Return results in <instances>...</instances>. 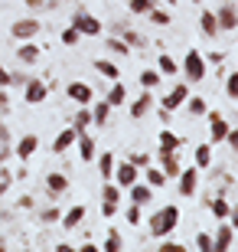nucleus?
<instances>
[{
    "mask_svg": "<svg viewBox=\"0 0 238 252\" xmlns=\"http://www.w3.org/2000/svg\"><path fill=\"white\" fill-rule=\"evenodd\" d=\"M176 223H180V206L166 203L163 210H157V213L150 216V236H154V239H163V236H170L176 229Z\"/></svg>",
    "mask_w": 238,
    "mask_h": 252,
    "instance_id": "1",
    "label": "nucleus"
},
{
    "mask_svg": "<svg viewBox=\"0 0 238 252\" xmlns=\"http://www.w3.org/2000/svg\"><path fill=\"white\" fill-rule=\"evenodd\" d=\"M183 72L189 75V82H192V85L206 79V56H202L199 49H189V53H186V59H183Z\"/></svg>",
    "mask_w": 238,
    "mask_h": 252,
    "instance_id": "2",
    "label": "nucleus"
},
{
    "mask_svg": "<svg viewBox=\"0 0 238 252\" xmlns=\"http://www.w3.org/2000/svg\"><path fill=\"white\" fill-rule=\"evenodd\" d=\"M72 27L82 33V36H101V20H95L92 13H85V10H79L72 17Z\"/></svg>",
    "mask_w": 238,
    "mask_h": 252,
    "instance_id": "3",
    "label": "nucleus"
},
{
    "mask_svg": "<svg viewBox=\"0 0 238 252\" xmlns=\"http://www.w3.org/2000/svg\"><path fill=\"white\" fill-rule=\"evenodd\" d=\"M101 200H105V203H101V213L111 220V216L118 213V206H121V187L108 180V184H105V190H101Z\"/></svg>",
    "mask_w": 238,
    "mask_h": 252,
    "instance_id": "4",
    "label": "nucleus"
},
{
    "mask_svg": "<svg viewBox=\"0 0 238 252\" xmlns=\"http://www.w3.org/2000/svg\"><path fill=\"white\" fill-rule=\"evenodd\" d=\"M229 249H235V226L225 223L219 226V233L212 239V252H229Z\"/></svg>",
    "mask_w": 238,
    "mask_h": 252,
    "instance_id": "5",
    "label": "nucleus"
},
{
    "mask_svg": "<svg viewBox=\"0 0 238 252\" xmlns=\"http://www.w3.org/2000/svg\"><path fill=\"white\" fill-rule=\"evenodd\" d=\"M111 174H114V184H118V187H131L134 180H140L137 167H134L131 160H124V164H114V170H111Z\"/></svg>",
    "mask_w": 238,
    "mask_h": 252,
    "instance_id": "6",
    "label": "nucleus"
},
{
    "mask_svg": "<svg viewBox=\"0 0 238 252\" xmlns=\"http://www.w3.org/2000/svg\"><path fill=\"white\" fill-rule=\"evenodd\" d=\"M65 95H69L75 105H92V102H95V98H92L95 92H92V85H88V82H69Z\"/></svg>",
    "mask_w": 238,
    "mask_h": 252,
    "instance_id": "7",
    "label": "nucleus"
},
{
    "mask_svg": "<svg viewBox=\"0 0 238 252\" xmlns=\"http://www.w3.org/2000/svg\"><path fill=\"white\" fill-rule=\"evenodd\" d=\"M180 177V196H192L196 187H199V167H186L176 174Z\"/></svg>",
    "mask_w": 238,
    "mask_h": 252,
    "instance_id": "8",
    "label": "nucleus"
},
{
    "mask_svg": "<svg viewBox=\"0 0 238 252\" xmlns=\"http://www.w3.org/2000/svg\"><path fill=\"white\" fill-rule=\"evenodd\" d=\"M206 115H209V138L215 141V144H219V141H225V134H229L232 125L225 122V118H222L219 112H206Z\"/></svg>",
    "mask_w": 238,
    "mask_h": 252,
    "instance_id": "9",
    "label": "nucleus"
},
{
    "mask_svg": "<svg viewBox=\"0 0 238 252\" xmlns=\"http://www.w3.org/2000/svg\"><path fill=\"white\" fill-rule=\"evenodd\" d=\"M39 33V20H17L10 27V36L13 39H33Z\"/></svg>",
    "mask_w": 238,
    "mask_h": 252,
    "instance_id": "10",
    "label": "nucleus"
},
{
    "mask_svg": "<svg viewBox=\"0 0 238 252\" xmlns=\"http://www.w3.org/2000/svg\"><path fill=\"white\" fill-rule=\"evenodd\" d=\"M186 98H189V85L180 82V85L173 89V92H170V95L163 98V112H176L180 105H186Z\"/></svg>",
    "mask_w": 238,
    "mask_h": 252,
    "instance_id": "11",
    "label": "nucleus"
},
{
    "mask_svg": "<svg viewBox=\"0 0 238 252\" xmlns=\"http://www.w3.org/2000/svg\"><path fill=\"white\" fill-rule=\"evenodd\" d=\"M85 216H88V210H85V203H75L69 213H62L59 220H62V229L65 233H72V229H79V223H82Z\"/></svg>",
    "mask_w": 238,
    "mask_h": 252,
    "instance_id": "12",
    "label": "nucleus"
},
{
    "mask_svg": "<svg viewBox=\"0 0 238 252\" xmlns=\"http://www.w3.org/2000/svg\"><path fill=\"white\" fill-rule=\"evenodd\" d=\"M128 190H131V203H137V206H144V203H150V200H154V187H150V184L134 180Z\"/></svg>",
    "mask_w": 238,
    "mask_h": 252,
    "instance_id": "13",
    "label": "nucleus"
},
{
    "mask_svg": "<svg viewBox=\"0 0 238 252\" xmlns=\"http://www.w3.org/2000/svg\"><path fill=\"white\" fill-rule=\"evenodd\" d=\"M36 148H39V138H36V134H23V138H20V144H17V158L20 160H33Z\"/></svg>",
    "mask_w": 238,
    "mask_h": 252,
    "instance_id": "14",
    "label": "nucleus"
},
{
    "mask_svg": "<svg viewBox=\"0 0 238 252\" xmlns=\"http://www.w3.org/2000/svg\"><path fill=\"white\" fill-rule=\"evenodd\" d=\"M215 20H219V30H235L238 27V17H235V3H225V7L215 13Z\"/></svg>",
    "mask_w": 238,
    "mask_h": 252,
    "instance_id": "15",
    "label": "nucleus"
},
{
    "mask_svg": "<svg viewBox=\"0 0 238 252\" xmlns=\"http://www.w3.org/2000/svg\"><path fill=\"white\" fill-rule=\"evenodd\" d=\"M160 164H163V174H166V180L170 177H176L180 174V158H176V151H160Z\"/></svg>",
    "mask_w": 238,
    "mask_h": 252,
    "instance_id": "16",
    "label": "nucleus"
},
{
    "mask_svg": "<svg viewBox=\"0 0 238 252\" xmlns=\"http://www.w3.org/2000/svg\"><path fill=\"white\" fill-rule=\"evenodd\" d=\"M29 105H39L43 98H46V82H39V79H29L26 82V95H23Z\"/></svg>",
    "mask_w": 238,
    "mask_h": 252,
    "instance_id": "17",
    "label": "nucleus"
},
{
    "mask_svg": "<svg viewBox=\"0 0 238 252\" xmlns=\"http://www.w3.org/2000/svg\"><path fill=\"white\" fill-rule=\"evenodd\" d=\"M75 138H79V134H75V128H65L62 134H55V141H53V151L55 154H62V151H69L75 144Z\"/></svg>",
    "mask_w": 238,
    "mask_h": 252,
    "instance_id": "18",
    "label": "nucleus"
},
{
    "mask_svg": "<svg viewBox=\"0 0 238 252\" xmlns=\"http://www.w3.org/2000/svg\"><path fill=\"white\" fill-rule=\"evenodd\" d=\"M105 102H108L111 108H121V105L128 102V89H124V85L114 79V85H111V92H108V98H105Z\"/></svg>",
    "mask_w": 238,
    "mask_h": 252,
    "instance_id": "19",
    "label": "nucleus"
},
{
    "mask_svg": "<svg viewBox=\"0 0 238 252\" xmlns=\"http://www.w3.org/2000/svg\"><path fill=\"white\" fill-rule=\"evenodd\" d=\"M150 105H154V95H150V89H147V92L140 95L137 102L131 105V118H144V115L150 112Z\"/></svg>",
    "mask_w": 238,
    "mask_h": 252,
    "instance_id": "20",
    "label": "nucleus"
},
{
    "mask_svg": "<svg viewBox=\"0 0 238 252\" xmlns=\"http://www.w3.org/2000/svg\"><path fill=\"white\" fill-rule=\"evenodd\" d=\"M95 69H98V75H105V79H121V69H118V63H111V59H95Z\"/></svg>",
    "mask_w": 238,
    "mask_h": 252,
    "instance_id": "21",
    "label": "nucleus"
},
{
    "mask_svg": "<svg viewBox=\"0 0 238 252\" xmlns=\"http://www.w3.org/2000/svg\"><path fill=\"white\" fill-rule=\"evenodd\" d=\"M199 27H202V33H206V36H215V33H219V20H215V10H202Z\"/></svg>",
    "mask_w": 238,
    "mask_h": 252,
    "instance_id": "22",
    "label": "nucleus"
},
{
    "mask_svg": "<svg viewBox=\"0 0 238 252\" xmlns=\"http://www.w3.org/2000/svg\"><path fill=\"white\" fill-rule=\"evenodd\" d=\"M75 144H79V154H82L85 164H88V160H95V141L88 138V134H79V138H75Z\"/></svg>",
    "mask_w": 238,
    "mask_h": 252,
    "instance_id": "23",
    "label": "nucleus"
},
{
    "mask_svg": "<svg viewBox=\"0 0 238 252\" xmlns=\"http://www.w3.org/2000/svg\"><path fill=\"white\" fill-rule=\"evenodd\" d=\"M114 164H118V160H114V154H111V151H101V154H98V170H101V177H105V180H111Z\"/></svg>",
    "mask_w": 238,
    "mask_h": 252,
    "instance_id": "24",
    "label": "nucleus"
},
{
    "mask_svg": "<svg viewBox=\"0 0 238 252\" xmlns=\"http://www.w3.org/2000/svg\"><path fill=\"white\" fill-rule=\"evenodd\" d=\"M144 184H150V187H166V174L160 167H150V164H147V174H144Z\"/></svg>",
    "mask_w": 238,
    "mask_h": 252,
    "instance_id": "25",
    "label": "nucleus"
},
{
    "mask_svg": "<svg viewBox=\"0 0 238 252\" xmlns=\"http://www.w3.org/2000/svg\"><path fill=\"white\" fill-rule=\"evenodd\" d=\"M209 210H212L215 216H219V220H229L235 206H232L229 200H222V196H215V200H209Z\"/></svg>",
    "mask_w": 238,
    "mask_h": 252,
    "instance_id": "26",
    "label": "nucleus"
},
{
    "mask_svg": "<svg viewBox=\"0 0 238 252\" xmlns=\"http://www.w3.org/2000/svg\"><path fill=\"white\" fill-rule=\"evenodd\" d=\"M137 82L144 85V89H157V85L163 82V75L154 72V69H144V72H137Z\"/></svg>",
    "mask_w": 238,
    "mask_h": 252,
    "instance_id": "27",
    "label": "nucleus"
},
{
    "mask_svg": "<svg viewBox=\"0 0 238 252\" xmlns=\"http://www.w3.org/2000/svg\"><path fill=\"white\" fill-rule=\"evenodd\" d=\"M108 115H111V105L101 98V102L92 108V125H108Z\"/></svg>",
    "mask_w": 238,
    "mask_h": 252,
    "instance_id": "28",
    "label": "nucleus"
},
{
    "mask_svg": "<svg viewBox=\"0 0 238 252\" xmlns=\"http://www.w3.org/2000/svg\"><path fill=\"white\" fill-rule=\"evenodd\" d=\"M46 187H49V193H65V190H69V180H65L62 174H49Z\"/></svg>",
    "mask_w": 238,
    "mask_h": 252,
    "instance_id": "29",
    "label": "nucleus"
},
{
    "mask_svg": "<svg viewBox=\"0 0 238 252\" xmlns=\"http://www.w3.org/2000/svg\"><path fill=\"white\" fill-rule=\"evenodd\" d=\"M180 144H183V141H180V138H176V134H173V131H160V151H176V148H180Z\"/></svg>",
    "mask_w": 238,
    "mask_h": 252,
    "instance_id": "30",
    "label": "nucleus"
},
{
    "mask_svg": "<svg viewBox=\"0 0 238 252\" xmlns=\"http://www.w3.org/2000/svg\"><path fill=\"white\" fill-rule=\"evenodd\" d=\"M212 164V144H199V148H196V167H209Z\"/></svg>",
    "mask_w": 238,
    "mask_h": 252,
    "instance_id": "31",
    "label": "nucleus"
},
{
    "mask_svg": "<svg viewBox=\"0 0 238 252\" xmlns=\"http://www.w3.org/2000/svg\"><path fill=\"white\" fill-rule=\"evenodd\" d=\"M98 249H105V252H118V249H124V239L118 236V229H111L108 239H105V243H101Z\"/></svg>",
    "mask_w": 238,
    "mask_h": 252,
    "instance_id": "32",
    "label": "nucleus"
},
{
    "mask_svg": "<svg viewBox=\"0 0 238 252\" xmlns=\"http://www.w3.org/2000/svg\"><path fill=\"white\" fill-rule=\"evenodd\" d=\"M17 59H20V63H36V59H39V49L36 46H33V43H26V46H20L17 49Z\"/></svg>",
    "mask_w": 238,
    "mask_h": 252,
    "instance_id": "33",
    "label": "nucleus"
},
{
    "mask_svg": "<svg viewBox=\"0 0 238 252\" xmlns=\"http://www.w3.org/2000/svg\"><path fill=\"white\" fill-rule=\"evenodd\" d=\"M88 125H92V112H88V105H82V112L75 115V134H85Z\"/></svg>",
    "mask_w": 238,
    "mask_h": 252,
    "instance_id": "34",
    "label": "nucleus"
},
{
    "mask_svg": "<svg viewBox=\"0 0 238 252\" xmlns=\"http://www.w3.org/2000/svg\"><path fill=\"white\" fill-rule=\"evenodd\" d=\"M176 69H180V65H176V59L173 56H160V75H176Z\"/></svg>",
    "mask_w": 238,
    "mask_h": 252,
    "instance_id": "35",
    "label": "nucleus"
},
{
    "mask_svg": "<svg viewBox=\"0 0 238 252\" xmlns=\"http://www.w3.org/2000/svg\"><path fill=\"white\" fill-rule=\"evenodd\" d=\"M59 39H62V46H75V43L82 39V33H79L75 27H65V30H62V36H59Z\"/></svg>",
    "mask_w": 238,
    "mask_h": 252,
    "instance_id": "36",
    "label": "nucleus"
},
{
    "mask_svg": "<svg viewBox=\"0 0 238 252\" xmlns=\"http://www.w3.org/2000/svg\"><path fill=\"white\" fill-rule=\"evenodd\" d=\"M186 102H189V115H196V118H202V115L209 112V108H206V98H186Z\"/></svg>",
    "mask_w": 238,
    "mask_h": 252,
    "instance_id": "37",
    "label": "nucleus"
},
{
    "mask_svg": "<svg viewBox=\"0 0 238 252\" xmlns=\"http://www.w3.org/2000/svg\"><path fill=\"white\" fill-rule=\"evenodd\" d=\"M147 17H150V23H157V27H166V23H170V13H166V10H157V7H150Z\"/></svg>",
    "mask_w": 238,
    "mask_h": 252,
    "instance_id": "38",
    "label": "nucleus"
},
{
    "mask_svg": "<svg viewBox=\"0 0 238 252\" xmlns=\"http://www.w3.org/2000/svg\"><path fill=\"white\" fill-rule=\"evenodd\" d=\"M131 13H150V7H154V0H128Z\"/></svg>",
    "mask_w": 238,
    "mask_h": 252,
    "instance_id": "39",
    "label": "nucleus"
},
{
    "mask_svg": "<svg viewBox=\"0 0 238 252\" xmlns=\"http://www.w3.org/2000/svg\"><path fill=\"white\" fill-rule=\"evenodd\" d=\"M108 49L114 53V56H128L131 53V46L124 43V39H108Z\"/></svg>",
    "mask_w": 238,
    "mask_h": 252,
    "instance_id": "40",
    "label": "nucleus"
},
{
    "mask_svg": "<svg viewBox=\"0 0 238 252\" xmlns=\"http://www.w3.org/2000/svg\"><path fill=\"white\" fill-rule=\"evenodd\" d=\"M196 249H199V252H212V236L199 233V236H196Z\"/></svg>",
    "mask_w": 238,
    "mask_h": 252,
    "instance_id": "41",
    "label": "nucleus"
},
{
    "mask_svg": "<svg viewBox=\"0 0 238 252\" xmlns=\"http://www.w3.org/2000/svg\"><path fill=\"white\" fill-rule=\"evenodd\" d=\"M124 216H128V223H131V226H137L140 220H144V213H140V206H137V203L128 206V213H124Z\"/></svg>",
    "mask_w": 238,
    "mask_h": 252,
    "instance_id": "42",
    "label": "nucleus"
},
{
    "mask_svg": "<svg viewBox=\"0 0 238 252\" xmlns=\"http://www.w3.org/2000/svg\"><path fill=\"white\" fill-rule=\"evenodd\" d=\"M225 92H229V98H235V95H238V72H229V82H225Z\"/></svg>",
    "mask_w": 238,
    "mask_h": 252,
    "instance_id": "43",
    "label": "nucleus"
},
{
    "mask_svg": "<svg viewBox=\"0 0 238 252\" xmlns=\"http://www.w3.org/2000/svg\"><path fill=\"white\" fill-rule=\"evenodd\" d=\"M59 210H55V206H46V210H43V223H55V220H59Z\"/></svg>",
    "mask_w": 238,
    "mask_h": 252,
    "instance_id": "44",
    "label": "nucleus"
},
{
    "mask_svg": "<svg viewBox=\"0 0 238 252\" xmlns=\"http://www.w3.org/2000/svg\"><path fill=\"white\" fill-rule=\"evenodd\" d=\"M128 160H131V164H134V167H137V170H140V167H147V164H150V158H147V154H131Z\"/></svg>",
    "mask_w": 238,
    "mask_h": 252,
    "instance_id": "45",
    "label": "nucleus"
},
{
    "mask_svg": "<svg viewBox=\"0 0 238 252\" xmlns=\"http://www.w3.org/2000/svg\"><path fill=\"white\" fill-rule=\"evenodd\" d=\"M124 43H128V46H140L144 39H140V33H134V30H128V33H124Z\"/></svg>",
    "mask_w": 238,
    "mask_h": 252,
    "instance_id": "46",
    "label": "nucleus"
},
{
    "mask_svg": "<svg viewBox=\"0 0 238 252\" xmlns=\"http://www.w3.org/2000/svg\"><path fill=\"white\" fill-rule=\"evenodd\" d=\"M160 249H166V252H183V246H180V243H170V239L163 236V239H160Z\"/></svg>",
    "mask_w": 238,
    "mask_h": 252,
    "instance_id": "47",
    "label": "nucleus"
},
{
    "mask_svg": "<svg viewBox=\"0 0 238 252\" xmlns=\"http://www.w3.org/2000/svg\"><path fill=\"white\" fill-rule=\"evenodd\" d=\"M13 184V177H10V170H0V193H7V187Z\"/></svg>",
    "mask_w": 238,
    "mask_h": 252,
    "instance_id": "48",
    "label": "nucleus"
},
{
    "mask_svg": "<svg viewBox=\"0 0 238 252\" xmlns=\"http://www.w3.org/2000/svg\"><path fill=\"white\" fill-rule=\"evenodd\" d=\"M13 82V75L7 72V69H3V65H0V89H3V85H10Z\"/></svg>",
    "mask_w": 238,
    "mask_h": 252,
    "instance_id": "49",
    "label": "nucleus"
},
{
    "mask_svg": "<svg viewBox=\"0 0 238 252\" xmlns=\"http://www.w3.org/2000/svg\"><path fill=\"white\" fill-rule=\"evenodd\" d=\"M7 158H10V144L0 141V164H7Z\"/></svg>",
    "mask_w": 238,
    "mask_h": 252,
    "instance_id": "50",
    "label": "nucleus"
},
{
    "mask_svg": "<svg viewBox=\"0 0 238 252\" xmlns=\"http://www.w3.org/2000/svg\"><path fill=\"white\" fill-rule=\"evenodd\" d=\"M7 108H10V102H7V92H3V89H0V115L7 112Z\"/></svg>",
    "mask_w": 238,
    "mask_h": 252,
    "instance_id": "51",
    "label": "nucleus"
},
{
    "mask_svg": "<svg viewBox=\"0 0 238 252\" xmlns=\"http://www.w3.org/2000/svg\"><path fill=\"white\" fill-rule=\"evenodd\" d=\"M0 141H3V144H10V128H7V125H0Z\"/></svg>",
    "mask_w": 238,
    "mask_h": 252,
    "instance_id": "52",
    "label": "nucleus"
},
{
    "mask_svg": "<svg viewBox=\"0 0 238 252\" xmlns=\"http://www.w3.org/2000/svg\"><path fill=\"white\" fill-rule=\"evenodd\" d=\"M192 3H202V0H192Z\"/></svg>",
    "mask_w": 238,
    "mask_h": 252,
    "instance_id": "53",
    "label": "nucleus"
},
{
    "mask_svg": "<svg viewBox=\"0 0 238 252\" xmlns=\"http://www.w3.org/2000/svg\"><path fill=\"white\" fill-rule=\"evenodd\" d=\"M166 3H176V0H166Z\"/></svg>",
    "mask_w": 238,
    "mask_h": 252,
    "instance_id": "54",
    "label": "nucleus"
}]
</instances>
